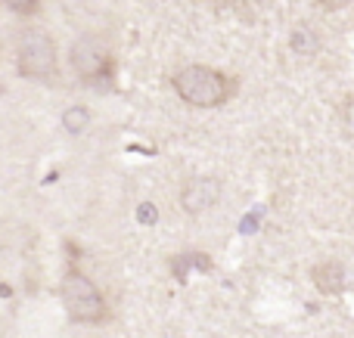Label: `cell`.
<instances>
[{"label": "cell", "mask_w": 354, "mask_h": 338, "mask_svg": "<svg viewBox=\"0 0 354 338\" xmlns=\"http://www.w3.org/2000/svg\"><path fill=\"white\" fill-rule=\"evenodd\" d=\"M174 90L187 106L218 109L230 97V81L212 66H187L174 74Z\"/></svg>", "instance_id": "cell-1"}, {"label": "cell", "mask_w": 354, "mask_h": 338, "mask_svg": "<svg viewBox=\"0 0 354 338\" xmlns=\"http://www.w3.org/2000/svg\"><path fill=\"white\" fill-rule=\"evenodd\" d=\"M59 295H62V304H66L68 317H72L75 323L97 326V323H103L106 314H109L103 292H100L97 283H91L81 270H68L66 277H62Z\"/></svg>", "instance_id": "cell-2"}, {"label": "cell", "mask_w": 354, "mask_h": 338, "mask_svg": "<svg viewBox=\"0 0 354 338\" xmlns=\"http://www.w3.org/2000/svg\"><path fill=\"white\" fill-rule=\"evenodd\" d=\"M68 59H72V68L84 84L93 87H109L112 84V72H115V62H112V50L106 41L93 34H84L72 43L68 50Z\"/></svg>", "instance_id": "cell-3"}, {"label": "cell", "mask_w": 354, "mask_h": 338, "mask_svg": "<svg viewBox=\"0 0 354 338\" xmlns=\"http://www.w3.org/2000/svg\"><path fill=\"white\" fill-rule=\"evenodd\" d=\"M16 66L22 78H35V81H47L56 74V43L50 41V34L31 28L22 31L16 43Z\"/></svg>", "instance_id": "cell-4"}, {"label": "cell", "mask_w": 354, "mask_h": 338, "mask_svg": "<svg viewBox=\"0 0 354 338\" xmlns=\"http://www.w3.org/2000/svg\"><path fill=\"white\" fill-rule=\"evenodd\" d=\"M221 199V183L214 177H189L180 190V205L187 215L212 211Z\"/></svg>", "instance_id": "cell-5"}, {"label": "cell", "mask_w": 354, "mask_h": 338, "mask_svg": "<svg viewBox=\"0 0 354 338\" xmlns=\"http://www.w3.org/2000/svg\"><path fill=\"white\" fill-rule=\"evenodd\" d=\"M311 279H314V286H317V292H324V295H339V292L345 289V270L339 261H324V264H317L311 270Z\"/></svg>", "instance_id": "cell-6"}, {"label": "cell", "mask_w": 354, "mask_h": 338, "mask_svg": "<svg viewBox=\"0 0 354 338\" xmlns=\"http://www.w3.org/2000/svg\"><path fill=\"white\" fill-rule=\"evenodd\" d=\"M62 128H66V134L81 137L91 128V109H84V106H68V109L62 112Z\"/></svg>", "instance_id": "cell-7"}, {"label": "cell", "mask_w": 354, "mask_h": 338, "mask_svg": "<svg viewBox=\"0 0 354 338\" xmlns=\"http://www.w3.org/2000/svg\"><path fill=\"white\" fill-rule=\"evenodd\" d=\"M292 50L299 53H314L317 50V37H314L311 28H295L292 31Z\"/></svg>", "instance_id": "cell-8"}, {"label": "cell", "mask_w": 354, "mask_h": 338, "mask_svg": "<svg viewBox=\"0 0 354 338\" xmlns=\"http://www.w3.org/2000/svg\"><path fill=\"white\" fill-rule=\"evenodd\" d=\"M6 6H10L12 12H19V16H35L37 6H41V0H3Z\"/></svg>", "instance_id": "cell-9"}, {"label": "cell", "mask_w": 354, "mask_h": 338, "mask_svg": "<svg viewBox=\"0 0 354 338\" xmlns=\"http://www.w3.org/2000/svg\"><path fill=\"white\" fill-rule=\"evenodd\" d=\"M342 115H345V130H348V137L354 140V97L348 99V103H345V112H342Z\"/></svg>", "instance_id": "cell-10"}, {"label": "cell", "mask_w": 354, "mask_h": 338, "mask_svg": "<svg viewBox=\"0 0 354 338\" xmlns=\"http://www.w3.org/2000/svg\"><path fill=\"white\" fill-rule=\"evenodd\" d=\"M156 217H159V215H156V205L143 202V205H140V221H143V223H156Z\"/></svg>", "instance_id": "cell-11"}, {"label": "cell", "mask_w": 354, "mask_h": 338, "mask_svg": "<svg viewBox=\"0 0 354 338\" xmlns=\"http://www.w3.org/2000/svg\"><path fill=\"white\" fill-rule=\"evenodd\" d=\"M0 3H3V0H0Z\"/></svg>", "instance_id": "cell-12"}]
</instances>
